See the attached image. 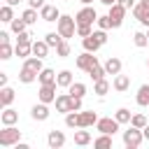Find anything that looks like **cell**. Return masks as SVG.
Here are the masks:
<instances>
[{"label":"cell","instance_id":"cell-1","mask_svg":"<svg viewBox=\"0 0 149 149\" xmlns=\"http://www.w3.org/2000/svg\"><path fill=\"white\" fill-rule=\"evenodd\" d=\"M56 30L68 40V37H74L77 33V19L70 16V14H61V19L56 21Z\"/></svg>","mask_w":149,"mask_h":149},{"label":"cell","instance_id":"cell-2","mask_svg":"<svg viewBox=\"0 0 149 149\" xmlns=\"http://www.w3.org/2000/svg\"><path fill=\"white\" fill-rule=\"evenodd\" d=\"M16 142H21V130L16 126H5L0 130V147H14Z\"/></svg>","mask_w":149,"mask_h":149},{"label":"cell","instance_id":"cell-3","mask_svg":"<svg viewBox=\"0 0 149 149\" xmlns=\"http://www.w3.org/2000/svg\"><path fill=\"white\" fill-rule=\"evenodd\" d=\"M144 142V135H142V128H135V126H128V130H123V144L128 149H137L140 144Z\"/></svg>","mask_w":149,"mask_h":149},{"label":"cell","instance_id":"cell-4","mask_svg":"<svg viewBox=\"0 0 149 149\" xmlns=\"http://www.w3.org/2000/svg\"><path fill=\"white\" fill-rule=\"evenodd\" d=\"M56 112H61V114L77 112V109H74V98H72L70 93H61V95H56Z\"/></svg>","mask_w":149,"mask_h":149},{"label":"cell","instance_id":"cell-5","mask_svg":"<svg viewBox=\"0 0 149 149\" xmlns=\"http://www.w3.org/2000/svg\"><path fill=\"white\" fill-rule=\"evenodd\" d=\"M119 121L116 119H112V116H102V119H98V123H95V130L98 133H107V135H114L116 130H119Z\"/></svg>","mask_w":149,"mask_h":149},{"label":"cell","instance_id":"cell-6","mask_svg":"<svg viewBox=\"0 0 149 149\" xmlns=\"http://www.w3.org/2000/svg\"><path fill=\"white\" fill-rule=\"evenodd\" d=\"M74 19H77V23H95V21H98V12H95L91 5H84V7L74 14Z\"/></svg>","mask_w":149,"mask_h":149},{"label":"cell","instance_id":"cell-7","mask_svg":"<svg viewBox=\"0 0 149 149\" xmlns=\"http://www.w3.org/2000/svg\"><path fill=\"white\" fill-rule=\"evenodd\" d=\"M126 12H128V9H126V7H121L119 2L109 7L107 16H109V21H112V28H119V26L123 23V16H126Z\"/></svg>","mask_w":149,"mask_h":149},{"label":"cell","instance_id":"cell-8","mask_svg":"<svg viewBox=\"0 0 149 149\" xmlns=\"http://www.w3.org/2000/svg\"><path fill=\"white\" fill-rule=\"evenodd\" d=\"M98 65V58L93 56V51H84V54H79L77 56V68L79 70H84V72H88L91 68H95Z\"/></svg>","mask_w":149,"mask_h":149},{"label":"cell","instance_id":"cell-9","mask_svg":"<svg viewBox=\"0 0 149 149\" xmlns=\"http://www.w3.org/2000/svg\"><path fill=\"white\" fill-rule=\"evenodd\" d=\"M56 86L58 84H40V91H37V98L42 102H56Z\"/></svg>","mask_w":149,"mask_h":149},{"label":"cell","instance_id":"cell-10","mask_svg":"<svg viewBox=\"0 0 149 149\" xmlns=\"http://www.w3.org/2000/svg\"><path fill=\"white\" fill-rule=\"evenodd\" d=\"M40 16H42V21L54 23V21H58V19H61V12L56 9V5H44V7L40 9Z\"/></svg>","mask_w":149,"mask_h":149},{"label":"cell","instance_id":"cell-11","mask_svg":"<svg viewBox=\"0 0 149 149\" xmlns=\"http://www.w3.org/2000/svg\"><path fill=\"white\" fill-rule=\"evenodd\" d=\"M49 114H51V112H49L47 102H42V100H40L37 105H33V109H30V116H33L35 121H47V119H49Z\"/></svg>","mask_w":149,"mask_h":149},{"label":"cell","instance_id":"cell-12","mask_svg":"<svg viewBox=\"0 0 149 149\" xmlns=\"http://www.w3.org/2000/svg\"><path fill=\"white\" fill-rule=\"evenodd\" d=\"M16 121H19V112L12 109V107H2V112H0V123H2V126H16Z\"/></svg>","mask_w":149,"mask_h":149},{"label":"cell","instance_id":"cell-13","mask_svg":"<svg viewBox=\"0 0 149 149\" xmlns=\"http://www.w3.org/2000/svg\"><path fill=\"white\" fill-rule=\"evenodd\" d=\"M47 144H49L51 149H61V147L65 144V133H63V130H49Z\"/></svg>","mask_w":149,"mask_h":149},{"label":"cell","instance_id":"cell-14","mask_svg":"<svg viewBox=\"0 0 149 149\" xmlns=\"http://www.w3.org/2000/svg\"><path fill=\"white\" fill-rule=\"evenodd\" d=\"M95 123H98V114L93 109H88V112H81L79 109V128H91Z\"/></svg>","mask_w":149,"mask_h":149},{"label":"cell","instance_id":"cell-15","mask_svg":"<svg viewBox=\"0 0 149 149\" xmlns=\"http://www.w3.org/2000/svg\"><path fill=\"white\" fill-rule=\"evenodd\" d=\"M112 86H114V91H119V93H126L128 88H130V77L128 74H114V81H112Z\"/></svg>","mask_w":149,"mask_h":149},{"label":"cell","instance_id":"cell-16","mask_svg":"<svg viewBox=\"0 0 149 149\" xmlns=\"http://www.w3.org/2000/svg\"><path fill=\"white\" fill-rule=\"evenodd\" d=\"M133 16H135L142 26H147V28H149V7H144L142 2H137V5L133 7Z\"/></svg>","mask_w":149,"mask_h":149},{"label":"cell","instance_id":"cell-17","mask_svg":"<svg viewBox=\"0 0 149 149\" xmlns=\"http://www.w3.org/2000/svg\"><path fill=\"white\" fill-rule=\"evenodd\" d=\"M37 77H40V72H35V70L28 68V65H23V68L19 70V81H21V84H33Z\"/></svg>","mask_w":149,"mask_h":149},{"label":"cell","instance_id":"cell-18","mask_svg":"<svg viewBox=\"0 0 149 149\" xmlns=\"http://www.w3.org/2000/svg\"><path fill=\"white\" fill-rule=\"evenodd\" d=\"M81 47H84V51H93V54H95V51H98L102 44H100V40H98V37L91 33L88 37H81Z\"/></svg>","mask_w":149,"mask_h":149},{"label":"cell","instance_id":"cell-19","mask_svg":"<svg viewBox=\"0 0 149 149\" xmlns=\"http://www.w3.org/2000/svg\"><path fill=\"white\" fill-rule=\"evenodd\" d=\"M102 68H105L107 74H119V72H121V61H119L116 56H109V58L102 63Z\"/></svg>","mask_w":149,"mask_h":149},{"label":"cell","instance_id":"cell-20","mask_svg":"<svg viewBox=\"0 0 149 149\" xmlns=\"http://www.w3.org/2000/svg\"><path fill=\"white\" fill-rule=\"evenodd\" d=\"M14 54L19 58H28L33 54V42H16L14 44Z\"/></svg>","mask_w":149,"mask_h":149},{"label":"cell","instance_id":"cell-21","mask_svg":"<svg viewBox=\"0 0 149 149\" xmlns=\"http://www.w3.org/2000/svg\"><path fill=\"white\" fill-rule=\"evenodd\" d=\"M56 77H58L56 70H51V68H42L37 81H40V84H56Z\"/></svg>","mask_w":149,"mask_h":149},{"label":"cell","instance_id":"cell-22","mask_svg":"<svg viewBox=\"0 0 149 149\" xmlns=\"http://www.w3.org/2000/svg\"><path fill=\"white\" fill-rule=\"evenodd\" d=\"M14 98H16L14 88H9V86H2V91H0V105H2V107H9V105L14 102Z\"/></svg>","mask_w":149,"mask_h":149},{"label":"cell","instance_id":"cell-23","mask_svg":"<svg viewBox=\"0 0 149 149\" xmlns=\"http://www.w3.org/2000/svg\"><path fill=\"white\" fill-rule=\"evenodd\" d=\"M135 100H137V105H140V107H149V84H142V86L137 88Z\"/></svg>","mask_w":149,"mask_h":149},{"label":"cell","instance_id":"cell-24","mask_svg":"<svg viewBox=\"0 0 149 149\" xmlns=\"http://www.w3.org/2000/svg\"><path fill=\"white\" fill-rule=\"evenodd\" d=\"M49 49H51V47H49L44 40H35V42H33V56H40V58H44V56L49 54Z\"/></svg>","mask_w":149,"mask_h":149},{"label":"cell","instance_id":"cell-25","mask_svg":"<svg viewBox=\"0 0 149 149\" xmlns=\"http://www.w3.org/2000/svg\"><path fill=\"white\" fill-rule=\"evenodd\" d=\"M72 81H74V77H72V72H70V70H61V72H58V77H56V84H58L61 88H68Z\"/></svg>","mask_w":149,"mask_h":149},{"label":"cell","instance_id":"cell-26","mask_svg":"<svg viewBox=\"0 0 149 149\" xmlns=\"http://www.w3.org/2000/svg\"><path fill=\"white\" fill-rule=\"evenodd\" d=\"M68 93H70L72 98H84V93H86V84H81V81H72V84L68 86Z\"/></svg>","mask_w":149,"mask_h":149},{"label":"cell","instance_id":"cell-27","mask_svg":"<svg viewBox=\"0 0 149 149\" xmlns=\"http://www.w3.org/2000/svg\"><path fill=\"white\" fill-rule=\"evenodd\" d=\"M74 144H79V147L91 144V133H88V130H84V128L74 130Z\"/></svg>","mask_w":149,"mask_h":149},{"label":"cell","instance_id":"cell-28","mask_svg":"<svg viewBox=\"0 0 149 149\" xmlns=\"http://www.w3.org/2000/svg\"><path fill=\"white\" fill-rule=\"evenodd\" d=\"M0 21H2V23H12V21H14V7H12V5L5 2V5L0 7Z\"/></svg>","mask_w":149,"mask_h":149},{"label":"cell","instance_id":"cell-29","mask_svg":"<svg viewBox=\"0 0 149 149\" xmlns=\"http://www.w3.org/2000/svg\"><path fill=\"white\" fill-rule=\"evenodd\" d=\"M93 147H95V149H109V147H112V135L100 133V137L93 140Z\"/></svg>","mask_w":149,"mask_h":149},{"label":"cell","instance_id":"cell-30","mask_svg":"<svg viewBox=\"0 0 149 149\" xmlns=\"http://www.w3.org/2000/svg\"><path fill=\"white\" fill-rule=\"evenodd\" d=\"M63 40H65V37H63V35H61L58 30H56V33H47V35H44V42H47V44H49L51 49H56V47H58V44H61Z\"/></svg>","mask_w":149,"mask_h":149},{"label":"cell","instance_id":"cell-31","mask_svg":"<svg viewBox=\"0 0 149 149\" xmlns=\"http://www.w3.org/2000/svg\"><path fill=\"white\" fill-rule=\"evenodd\" d=\"M107 91H109V81H107L105 77L98 79V81H93V93H95V95H105Z\"/></svg>","mask_w":149,"mask_h":149},{"label":"cell","instance_id":"cell-32","mask_svg":"<svg viewBox=\"0 0 149 149\" xmlns=\"http://www.w3.org/2000/svg\"><path fill=\"white\" fill-rule=\"evenodd\" d=\"M114 119H116L119 123H130L133 114H130V109H126V107H119V109L114 112Z\"/></svg>","mask_w":149,"mask_h":149},{"label":"cell","instance_id":"cell-33","mask_svg":"<svg viewBox=\"0 0 149 149\" xmlns=\"http://www.w3.org/2000/svg\"><path fill=\"white\" fill-rule=\"evenodd\" d=\"M21 19L28 23V26H33V23H37V19H42V16H37V9H33V7H28L23 14H21Z\"/></svg>","mask_w":149,"mask_h":149},{"label":"cell","instance_id":"cell-34","mask_svg":"<svg viewBox=\"0 0 149 149\" xmlns=\"http://www.w3.org/2000/svg\"><path fill=\"white\" fill-rule=\"evenodd\" d=\"M133 42H135V47H147L149 44V35L147 33H142V30H137V33H133Z\"/></svg>","mask_w":149,"mask_h":149},{"label":"cell","instance_id":"cell-35","mask_svg":"<svg viewBox=\"0 0 149 149\" xmlns=\"http://www.w3.org/2000/svg\"><path fill=\"white\" fill-rule=\"evenodd\" d=\"M86 74H88V77H91L93 81H98V79H102V77H105L107 72H105V68H102V65L98 63V65H95V68H91V70H88Z\"/></svg>","mask_w":149,"mask_h":149},{"label":"cell","instance_id":"cell-36","mask_svg":"<svg viewBox=\"0 0 149 149\" xmlns=\"http://www.w3.org/2000/svg\"><path fill=\"white\" fill-rule=\"evenodd\" d=\"M65 126L68 128H79V112H68L65 114Z\"/></svg>","mask_w":149,"mask_h":149},{"label":"cell","instance_id":"cell-37","mask_svg":"<svg viewBox=\"0 0 149 149\" xmlns=\"http://www.w3.org/2000/svg\"><path fill=\"white\" fill-rule=\"evenodd\" d=\"M26 26H28V23H26L23 19H16V16H14V21L9 23V28H12V33H14V35L23 33V30H26Z\"/></svg>","mask_w":149,"mask_h":149},{"label":"cell","instance_id":"cell-38","mask_svg":"<svg viewBox=\"0 0 149 149\" xmlns=\"http://www.w3.org/2000/svg\"><path fill=\"white\" fill-rule=\"evenodd\" d=\"M56 56H58V58H68V56H70V42H68V40H63V42L56 47Z\"/></svg>","mask_w":149,"mask_h":149},{"label":"cell","instance_id":"cell-39","mask_svg":"<svg viewBox=\"0 0 149 149\" xmlns=\"http://www.w3.org/2000/svg\"><path fill=\"white\" fill-rule=\"evenodd\" d=\"M93 33V23H77V35L79 37H88Z\"/></svg>","mask_w":149,"mask_h":149},{"label":"cell","instance_id":"cell-40","mask_svg":"<svg viewBox=\"0 0 149 149\" xmlns=\"http://www.w3.org/2000/svg\"><path fill=\"white\" fill-rule=\"evenodd\" d=\"M12 54H14V47H9V42L0 44V58H2V61H9Z\"/></svg>","mask_w":149,"mask_h":149},{"label":"cell","instance_id":"cell-41","mask_svg":"<svg viewBox=\"0 0 149 149\" xmlns=\"http://www.w3.org/2000/svg\"><path fill=\"white\" fill-rule=\"evenodd\" d=\"M130 126H135V128H144V126H147V116H144V114H133Z\"/></svg>","mask_w":149,"mask_h":149},{"label":"cell","instance_id":"cell-42","mask_svg":"<svg viewBox=\"0 0 149 149\" xmlns=\"http://www.w3.org/2000/svg\"><path fill=\"white\" fill-rule=\"evenodd\" d=\"M95 23H98V28H100V30H109V28H112V21H109V16H107V14H105V16H98V21H95Z\"/></svg>","mask_w":149,"mask_h":149},{"label":"cell","instance_id":"cell-43","mask_svg":"<svg viewBox=\"0 0 149 149\" xmlns=\"http://www.w3.org/2000/svg\"><path fill=\"white\" fill-rule=\"evenodd\" d=\"M93 35L100 40V44H105V42H107V30H100V28H98V30H93Z\"/></svg>","mask_w":149,"mask_h":149},{"label":"cell","instance_id":"cell-44","mask_svg":"<svg viewBox=\"0 0 149 149\" xmlns=\"http://www.w3.org/2000/svg\"><path fill=\"white\" fill-rule=\"evenodd\" d=\"M47 2L44 0H28V7H33V9H42Z\"/></svg>","mask_w":149,"mask_h":149},{"label":"cell","instance_id":"cell-45","mask_svg":"<svg viewBox=\"0 0 149 149\" xmlns=\"http://www.w3.org/2000/svg\"><path fill=\"white\" fill-rule=\"evenodd\" d=\"M16 42H30V33H28V30L19 33V35H16Z\"/></svg>","mask_w":149,"mask_h":149},{"label":"cell","instance_id":"cell-46","mask_svg":"<svg viewBox=\"0 0 149 149\" xmlns=\"http://www.w3.org/2000/svg\"><path fill=\"white\" fill-rule=\"evenodd\" d=\"M116 2H119L121 7H126V9H133V7H135V0H116Z\"/></svg>","mask_w":149,"mask_h":149},{"label":"cell","instance_id":"cell-47","mask_svg":"<svg viewBox=\"0 0 149 149\" xmlns=\"http://www.w3.org/2000/svg\"><path fill=\"white\" fill-rule=\"evenodd\" d=\"M5 42H9V33L7 30H0V44H5Z\"/></svg>","mask_w":149,"mask_h":149},{"label":"cell","instance_id":"cell-48","mask_svg":"<svg viewBox=\"0 0 149 149\" xmlns=\"http://www.w3.org/2000/svg\"><path fill=\"white\" fill-rule=\"evenodd\" d=\"M0 86H7V74L0 72Z\"/></svg>","mask_w":149,"mask_h":149},{"label":"cell","instance_id":"cell-49","mask_svg":"<svg viewBox=\"0 0 149 149\" xmlns=\"http://www.w3.org/2000/svg\"><path fill=\"white\" fill-rule=\"evenodd\" d=\"M142 135H144V140H149V123L142 128Z\"/></svg>","mask_w":149,"mask_h":149},{"label":"cell","instance_id":"cell-50","mask_svg":"<svg viewBox=\"0 0 149 149\" xmlns=\"http://www.w3.org/2000/svg\"><path fill=\"white\" fill-rule=\"evenodd\" d=\"M105 7H112V5H116V0H100Z\"/></svg>","mask_w":149,"mask_h":149},{"label":"cell","instance_id":"cell-51","mask_svg":"<svg viewBox=\"0 0 149 149\" xmlns=\"http://www.w3.org/2000/svg\"><path fill=\"white\" fill-rule=\"evenodd\" d=\"M5 2H7V5H12V7H16V5L21 2V0H5Z\"/></svg>","mask_w":149,"mask_h":149},{"label":"cell","instance_id":"cell-52","mask_svg":"<svg viewBox=\"0 0 149 149\" xmlns=\"http://www.w3.org/2000/svg\"><path fill=\"white\" fill-rule=\"evenodd\" d=\"M140 2H142V5H144V7H149V0H140Z\"/></svg>","mask_w":149,"mask_h":149},{"label":"cell","instance_id":"cell-53","mask_svg":"<svg viewBox=\"0 0 149 149\" xmlns=\"http://www.w3.org/2000/svg\"><path fill=\"white\" fill-rule=\"evenodd\" d=\"M79 2H84V5H91V2H93V0H79Z\"/></svg>","mask_w":149,"mask_h":149},{"label":"cell","instance_id":"cell-54","mask_svg":"<svg viewBox=\"0 0 149 149\" xmlns=\"http://www.w3.org/2000/svg\"><path fill=\"white\" fill-rule=\"evenodd\" d=\"M147 68H149V58H147Z\"/></svg>","mask_w":149,"mask_h":149},{"label":"cell","instance_id":"cell-55","mask_svg":"<svg viewBox=\"0 0 149 149\" xmlns=\"http://www.w3.org/2000/svg\"><path fill=\"white\" fill-rule=\"evenodd\" d=\"M147 35H149V30H147Z\"/></svg>","mask_w":149,"mask_h":149}]
</instances>
